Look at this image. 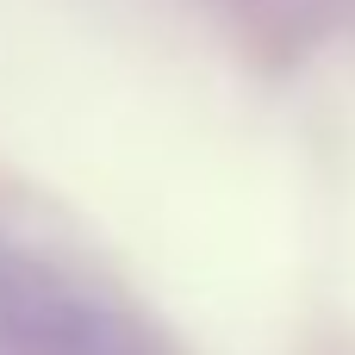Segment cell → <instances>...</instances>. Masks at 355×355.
<instances>
[{
  "label": "cell",
  "mask_w": 355,
  "mask_h": 355,
  "mask_svg": "<svg viewBox=\"0 0 355 355\" xmlns=\"http://www.w3.org/2000/svg\"><path fill=\"white\" fill-rule=\"evenodd\" d=\"M0 355H150L112 312L62 287H12L0 300Z\"/></svg>",
  "instance_id": "1"
}]
</instances>
